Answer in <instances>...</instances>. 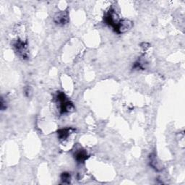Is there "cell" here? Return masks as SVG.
<instances>
[{
    "instance_id": "cell-2",
    "label": "cell",
    "mask_w": 185,
    "mask_h": 185,
    "mask_svg": "<svg viewBox=\"0 0 185 185\" xmlns=\"http://www.w3.org/2000/svg\"><path fill=\"white\" fill-rule=\"evenodd\" d=\"M87 156H88V154H87V153L85 150H78L75 153V158L76 159V160L78 163H82L87 159Z\"/></svg>"
},
{
    "instance_id": "cell-3",
    "label": "cell",
    "mask_w": 185,
    "mask_h": 185,
    "mask_svg": "<svg viewBox=\"0 0 185 185\" xmlns=\"http://www.w3.org/2000/svg\"><path fill=\"white\" fill-rule=\"evenodd\" d=\"M61 179L63 183H69L70 180V174L69 173H63L61 176Z\"/></svg>"
},
{
    "instance_id": "cell-4",
    "label": "cell",
    "mask_w": 185,
    "mask_h": 185,
    "mask_svg": "<svg viewBox=\"0 0 185 185\" xmlns=\"http://www.w3.org/2000/svg\"><path fill=\"white\" fill-rule=\"evenodd\" d=\"M25 94L27 96H30V95L31 94V92H32L31 89H30V87H27V88H25Z\"/></svg>"
},
{
    "instance_id": "cell-1",
    "label": "cell",
    "mask_w": 185,
    "mask_h": 185,
    "mask_svg": "<svg viewBox=\"0 0 185 185\" xmlns=\"http://www.w3.org/2000/svg\"><path fill=\"white\" fill-rule=\"evenodd\" d=\"M54 21L57 24L64 25L68 22V14L66 12H59L54 17Z\"/></svg>"
}]
</instances>
